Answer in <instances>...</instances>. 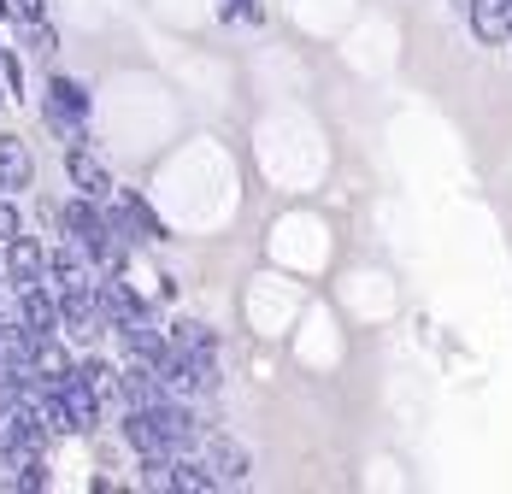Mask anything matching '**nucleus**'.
I'll return each instance as SVG.
<instances>
[{
  "instance_id": "f257e3e1",
  "label": "nucleus",
  "mask_w": 512,
  "mask_h": 494,
  "mask_svg": "<svg viewBox=\"0 0 512 494\" xmlns=\"http://www.w3.org/2000/svg\"><path fill=\"white\" fill-rule=\"evenodd\" d=\"M42 124L71 148V142H89V89L65 71H53L48 89H42Z\"/></svg>"
},
{
  "instance_id": "f03ea898",
  "label": "nucleus",
  "mask_w": 512,
  "mask_h": 494,
  "mask_svg": "<svg viewBox=\"0 0 512 494\" xmlns=\"http://www.w3.org/2000/svg\"><path fill=\"white\" fill-rule=\"evenodd\" d=\"M59 336H71V342H89V347L106 336L95 283H83V289H59Z\"/></svg>"
},
{
  "instance_id": "7ed1b4c3",
  "label": "nucleus",
  "mask_w": 512,
  "mask_h": 494,
  "mask_svg": "<svg viewBox=\"0 0 512 494\" xmlns=\"http://www.w3.org/2000/svg\"><path fill=\"white\" fill-rule=\"evenodd\" d=\"M0 283L6 289H30V283H48V242L42 236H12L6 242V265H0Z\"/></svg>"
},
{
  "instance_id": "20e7f679",
  "label": "nucleus",
  "mask_w": 512,
  "mask_h": 494,
  "mask_svg": "<svg viewBox=\"0 0 512 494\" xmlns=\"http://www.w3.org/2000/svg\"><path fill=\"white\" fill-rule=\"evenodd\" d=\"M201 459L212 465V471H218V483H224V489H236V483H248V477H254V459H248V447L230 442L224 430H206Z\"/></svg>"
},
{
  "instance_id": "39448f33",
  "label": "nucleus",
  "mask_w": 512,
  "mask_h": 494,
  "mask_svg": "<svg viewBox=\"0 0 512 494\" xmlns=\"http://www.w3.org/2000/svg\"><path fill=\"white\" fill-rule=\"evenodd\" d=\"M65 177H71L77 195H89V200H112V189H118L112 171L89 153V142H71V148H65Z\"/></svg>"
},
{
  "instance_id": "423d86ee",
  "label": "nucleus",
  "mask_w": 512,
  "mask_h": 494,
  "mask_svg": "<svg viewBox=\"0 0 512 494\" xmlns=\"http://www.w3.org/2000/svg\"><path fill=\"white\" fill-rule=\"evenodd\" d=\"M159 400H171L165 377H159L148 359H124L118 365V406H159Z\"/></svg>"
},
{
  "instance_id": "0eeeda50",
  "label": "nucleus",
  "mask_w": 512,
  "mask_h": 494,
  "mask_svg": "<svg viewBox=\"0 0 512 494\" xmlns=\"http://www.w3.org/2000/svg\"><path fill=\"white\" fill-rule=\"evenodd\" d=\"M12 312L36 330V336H59V289L53 283H30V289H12Z\"/></svg>"
},
{
  "instance_id": "6e6552de",
  "label": "nucleus",
  "mask_w": 512,
  "mask_h": 494,
  "mask_svg": "<svg viewBox=\"0 0 512 494\" xmlns=\"http://www.w3.org/2000/svg\"><path fill=\"white\" fill-rule=\"evenodd\" d=\"M95 277H101V271H95V259L71 242V236L48 247V283H53V289H83V283H95Z\"/></svg>"
},
{
  "instance_id": "1a4fd4ad",
  "label": "nucleus",
  "mask_w": 512,
  "mask_h": 494,
  "mask_svg": "<svg viewBox=\"0 0 512 494\" xmlns=\"http://www.w3.org/2000/svg\"><path fill=\"white\" fill-rule=\"evenodd\" d=\"M465 18H471V36L483 48L512 42V0H465Z\"/></svg>"
},
{
  "instance_id": "9d476101",
  "label": "nucleus",
  "mask_w": 512,
  "mask_h": 494,
  "mask_svg": "<svg viewBox=\"0 0 512 494\" xmlns=\"http://www.w3.org/2000/svg\"><path fill=\"white\" fill-rule=\"evenodd\" d=\"M0 183H6V195H24V189L36 183L30 142H24V136H12V130H0Z\"/></svg>"
},
{
  "instance_id": "9b49d317",
  "label": "nucleus",
  "mask_w": 512,
  "mask_h": 494,
  "mask_svg": "<svg viewBox=\"0 0 512 494\" xmlns=\"http://www.w3.org/2000/svg\"><path fill=\"white\" fill-rule=\"evenodd\" d=\"M112 200H118V212H124V224H130L136 242H165V218H159L136 189H112Z\"/></svg>"
},
{
  "instance_id": "f8f14e48",
  "label": "nucleus",
  "mask_w": 512,
  "mask_h": 494,
  "mask_svg": "<svg viewBox=\"0 0 512 494\" xmlns=\"http://www.w3.org/2000/svg\"><path fill=\"white\" fill-rule=\"evenodd\" d=\"M171 489L177 494H212V489H224V483H218V471L206 465L201 453H177V459H171Z\"/></svg>"
},
{
  "instance_id": "ddd939ff",
  "label": "nucleus",
  "mask_w": 512,
  "mask_h": 494,
  "mask_svg": "<svg viewBox=\"0 0 512 494\" xmlns=\"http://www.w3.org/2000/svg\"><path fill=\"white\" fill-rule=\"evenodd\" d=\"M71 383H83V389H95L101 400H118V365L101 359V353H89V359H77V371H71Z\"/></svg>"
},
{
  "instance_id": "4468645a",
  "label": "nucleus",
  "mask_w": 512,
  "mask_h": 494,
  "mask_svg": "<svg viewBox=\"0 0 512 494\" xmlns=\"http://www.w3.org/2000/svg\"><path fill=\"white\" fill-rule=\"evenodd\" d=\"M171 342L183 347V353H206V359H218V330L201 324V318H177V324H171Z\"/></svg>"
},
{
  "instance_id": "2eb2a0df",
  "label": "nucleus",
  "mask_w": 512,
  "mask_h": 494,
  "mask_svg": "<svg viewBox=\"0 0 512 494\" xmlns=\"http://www.w3.org/2000/svg\"><path fill=\"white\" fill-rule=\"evenodd\" d=\"M24 48L36 53V59H48V53H59V30H53L48 18H36V24H24Z\"/></svg>"
},
{
  "instance_id": "dca6fc26",
  "label": "nucleus",
  "mask_w": 512,
  "mask_h": 494,
  "mask_svg": "<svg viewBox=\"0 0 512 494\" xmlns=\"http://www.w3.org/2000/svg\"><path fill=\"white\" fill-rule=\"evenodd\" d=\"M0 83H6V100H18L24 95V71H18V59L0 48Z\"/></svg>"
},
{
  "instance_id": "f3484780",
  "label": "nucleus",
  "mask_w": 512,
  "mask_h": 494,
  "mask_svg": "<svg viewBox=\"0 0 512 494\" xmlns=\"http://www.w3.org/2000/svg\"><path fill=\"white\" fill-rule=\"evenodd\" d=\"M224 18H242V24H265V6H259V0H224Z\"/></svg>"
},
{
  "instance_id": "a211bd4d",
  "label": "nucleus",
  "mask_w": 512,
  "mask_h": 494,
  "mask_svg": "<svg viewBox=\"0 0 512 494\" xmlns=\"http://www.w3.org/2000/svg\"><path fill=\"white\" fill-rule=\"evenodd\" d=\"M24 230V218H18V206H12V195H0V242H12Z\"/></svg>"
},
{
  "instance_id": "6ab92c4d",
  "label": "nucleus",
  "mask_w": 512,
  "mask_h": 494,
  "mask_svg": "<svg viewBox=\"0 0 512 494\" xmlns=\"http://www.w3.org/2000/svg\"><path fill=\"white\" fill-rule=\"evenodd\" d=\"M0 18H18V0H0Z\"/></svg>"
},
{
  "instance_id": "aec40b11",
  "label": "nucleus",
  "mask_w": 512,
  "mask_h": 494,
  "mask_svg": "<svg viewBox=\"0 0 512 494\" xmlns=\"http://www.w3.org/2000/svg\"><path fill=\"white\" fill-rule=\"evenodd\" d=\"M0 195H6V183H0Z\"/></svg>"
},
{
  "instance_id": "412c9836",
  "label": "nucleus",
  "mask_w": 512,
  "mask_h": 494,
  "mask_svg": "<svg viewBox=\"0 0 512 494\" xmlns=\"http://www.w3.org/2000/svg\"><path fill=\"white\" fill-rule=\"evenodd\" d=\"M0 48H6V42H0Z\"/></svg>"
}]
</instances>
